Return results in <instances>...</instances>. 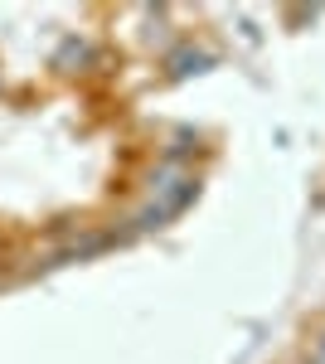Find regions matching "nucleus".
Segmentation results:
<instances>
[{"label": "nucleus", "mask_w": 325, "mask_h": 364, "mask_svg": "<svg viewBox=\"0 0 325 364\" xmlns=\"http://www.w3.org/2000/svg\"><path fill=\"white\" fill-rule=\"evenodd\" d=\"M311 364H325V331L311 340Z\"/></svg>", "instance_id": "obj_1"}]
</instances>
